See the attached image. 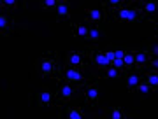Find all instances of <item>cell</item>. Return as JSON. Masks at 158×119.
<instances>
[{
    "instance_id": "obj_18",
    "label": "cell",
    "mask_w": 158,
    "mask_h": 119,
    "mask_svg": "<svg viewBox=\"0 0 158 119\" xmlns=\"http://www.w3.org/2000/svg\"><path fill=\"white\" fill-rule=\"evenodd\" d=\"M125 65L127 67H132V65H135V54L134 53H130V51H127V54H125Z\"/></svg>"
},
{
    "instance_id": "obj_22",
    "label": "cell",
    "mask_w": 158,
    "mask_h": 119,
    "mask_svg": "<svg viewBox=\"0 0 158 119\" xmlns=\"http://www.w3.org/2000/svg\"><path fill=\"white\" fill-rule=\"evenodd\" d=\"M111 119H125L123 110H121L119 107H114L113 109V114H111Z\"/></svg>"
},
{
    "instance_id": "obj_17",
    "label": "cell",
    "mask_w": 158,
    "mask_h": 119,
    "mask_svg": "<svg viewBox=\"0 0 158 119\" xmlns=\"http://www.w3.org/2000/svg\"><path fill=\"white\" fill-rule=\"evenodd\" d=\"M67 119H83V110L81 109H70Z\"/></svg>"
},
{
    "instance_id": "obj_16",
    "label": "cell",
    "mask_w": 158,
    "mask_h": 119,
    "mask_svg": "<svg viewBox=\"0 0 158 119\" xmlns=\"http://www.w3.org/2000/svg\"><path fill=\"white\" fill-rule=\"evenodd\" d=\"M119 75H121V70H118V68H114V67L106 68V77H109V79H116Z\"/></svg>"
},
{
    "instance_id": "obj_15",
    "label": "cell",
    "mask_w": 158,
    "mask_h": 119,
    "mask_svg": "<svg viewBox=\"0 0 158 119\" xmlns=\"http://www.w3.org/2000/svg\"><path fill=\"white\" fill-rule=\"evenodd\" d=\"M69 63L72 65V67H81L85 60H83V54L81 53H70V56H69Z\"/></svg>"
},
{
    "instance_id": "obj_20",
    "label": "cell",
    "mask_w": 158,
    "mask_h": 119,
    "mask_svg": "<svg viewBox=\"0 0 158 119\" xmlns=\"http://www.w3.org/2000/svg\"><path fill=\"white\" fill-rule=\"evenodd\" d=\"M0 26H2V34H4V35L9 32V23H7V16H6V14H2V16H0Z\"/></svg>"
},
{
    "instance_id": "obj_25",
    "label": "cell",
    "mask_w": 158,
    "mask_h": 119,
    "mask_svg": "<svg viewBox=\"0 0 158 119\" xmlns=\"http://www.w3.org/2000/svg\"><path fill=\"white\" fill-rule=\"evenodd\" d=\"M111 7H114V9H119L121 7V4H123V0H106Z\"/></svg>"
},
{
    "instance_id": "obj_10",
    "label": "cell",
    "mask_w": 158,
    "mask_h": 119,
    "mask_svg": "<svg viewBox=\"0 0 158 119\" xmlns=\"http://www.w3.org/2000/svg\"><path fill=\"white\" fill-rule=\"evenodd\" d=\"M93 61H95V65H98L100 68H107V67H111V61L107 60L106 53H95V56H93Z\"/></svg>"
},
{
    "instance_id": "obj_2",
    "label": "cell",
    "mask_w": 158,
    "mask_h": 119,
    "mask_svg": "<svg viewBox=\"0 0 158 119\" xmlns=\"http://www.w3.org/2000/svg\"><path fill=\"white\" fill-rule=\"evenodd\" d=\"M55 61H56V60H53V54H44V56H40L39 70L42 72V75H51L55 70H56Z\"/></svg>"
},
{
    "instance_id": "obj_4",
    "label": "cell",
    "mask_w": 158,
    "mask_h": 119,
    "mask_svg": "<svg viewBox=\"0 0 158 119\" xmlns=\"http://www.w3.org/2000/svg\"><path fill=\"white\" fill-rule=\"evenodd\" d=\"M74 97V88L69 82H63V84H60V88H58V100L60 102H69L70 98Z\"/></svg>"
},
{
    "instance_id": "obj_6",
    "label": "cell",
    "mask_w": 158,
    "mask_h": 119,
    "mask_svg": "<svg viewBox=\"0 0 158 119\" xmlns=\"http://www.w3.org/2000/svg\"><path fill=\"white\" fill-rule=\"evenodd\" d=\"M69 14H70V4H69V0H60V2H58V7H56V18H58V21L67 19Z\"/></svg>"
},
{
    "instance_id": "obj_28",
    "label": "cell",
    "mask_w": 158,
    "mask_h": 119,
    "mask_svg": "<svg viewBox=\"0 0 158 119\" xmlns=\"http://www.w3.org/2000/svg\"><path fill=\"white\" fill-rule=\"evenodd\" d=\"M106 56H107V60H109L111 63H113V60L116 58V56H114V51H106Z\"/></svg>"
},
{
    "instance_id": "obj_21",
    "label": "cell",
    "mask_w": 158,
    "mask_h": 119,
    "mask_svg": "<svg viewBox=\"0 0 158 119\" xmlns=\"http://www.w3.org/2000/svg\"><path fill=\"white\" fill-rule=\"evenodd\" d=\"M58 2L60 0H42V7L44 9H53V7H58Z\"/></svg>"
},
{
    "instance_id": "obj_31",
    "label": "cell",
    "mask_w": 158,
    "mask_h": 119,
    "mask_svg": "<svg viewBox=\"0 0 158 119\" xmlns=\"http://www.w3.org/2000/svg\"><path fill=\"white\" fill-rule=\"evenodd\" d=\"M156 30H158V25H156Z\"/></svg>"
},
{
    "instance_id": "obj_7",
    "label": "cell",
    "mask_w": 158,
    "mask_h": 119,
    "mask_svg": "<svg viewBox=\"0 0 158 119\" xmlns=\"http://www.w3.org/2000/svg\"><path fill=\"white\" fill-rule=\"evenodd\" d=\"M51 102H53V93H49V91L44 89L37 95V105L39 107H48V105H51Z\"/></svg>"
},
{
    "instance_id": "obj_14",
    "label": "cell",
    "mask_w": 158,
    "mask_h": 119,
    "mask_svg": "<svg viewBox=\"0 0 158 119\" xmlns=\"http://www.w3.org/2000/svg\"><path fill=\"white\" fill-rule=\"evenodd\" d=\"M134 54H135V65L142 67V65L149 63V56H148V53H146V51H135Z\"/></svg>"
},
{
    "instance_id": "obj_19",
    "label": "cell",
    "mask_w": 158,
    "mask_h": 119,
    "mask_svg": "<svg viewBox=\"0 0 158 119\" xmlns=\"http://www.w3.org/2000/svg\"><path fill=\"white\" fill-rule=\"evenodd\" d=\"M135 91L137 93H141V95H148V93L151 91V86L148 84V82H141V84L135 88Z\"/></svg>"
},
{
    "instance_id": "obj_13",
    "label": "cell",
    "mask_w": 158,
    "mask_h": 119,
    "mask_svg": "<svg viewBox=\"0 0 158 119\" xmlns=\"http://www.w3.org/2000/svg\"><path fill=\"white\" fill-rule=\"evenodd\" d=\"M146 82L151 88H156L158 89V70H149L146 74Z\"/></svg>"
},
{
    "instance_id": "obj_8",
    "label": "cell",
    "mask_w": 158,
    "mask_h": 119,
    "mask_svg": "<svg viewBox=\"0 0 158 119\" xmlns=\"http://www.w3.org/2000/svg\"><path fill=\"white\" fill-rule=\"evenodd\" d=\"M72 32L76 37H81V39H86L88 35H90V26H86V25H76L72 23Z\"/></svg>"
},
{
    "instance_id": "obj_26",
    "label": "cell",
    "mask_w": 158,
    "mask_h": 119,
    "mask_svg": "<svg viewBox=\"0 0 158 119\" xmlns=\"http://www.w3.org/2000/svg\"><path fill=\"white\" fill-rule=\"evenodd\" d=\"M14 7L16 6V0H2V7Z\"/></svg>"
},
{
    "instance_id": "obj_29",
    "label": "cell",
    "mask_w": 158,
    "mask_h": 119,
    "mask_svg": "<svg viewBox=\"0 0 158 119\" xmlns=\"http://www.w3.org/2000/svg\"><path fill=\"white\" fill-rule=\"evenodd\" d=\"M149 65H151V67H156V68H158V56H156V58H153V60H149Z\"/></svg>"
},
{
    "instance_id": "obj_3",
    "label": "cell",
    "mask_w": 158,
    "mask_h": 119,
    "mask_svg": "<svg viewBox=\"0 0 158 119\" xmlns=\"http://www.w3.org/2000/svg\"><path fill=\"white\" fill-rule=\"evenodd\" d=\"M63 77L67 82H79V81H83V72L79 67H70L63 72Z\"/></svg>"
},
{
    "instance_id": "obj_12",
    "label": "cell",
    "mask_w": 158,
    "mask_h": 119,
    "mask_svg": "<svg viewBox=\"0 0 158 119\" xmlns=\"http://www.w3.org/2000/svg\"><path fill=\"white\" fill-rule=\"evenodd\" d=\"M139 84H141V77L137 74H134V72H130L127 75V86H128V89H135Z\"/></svg>"
},
{
    "instance_id": "obj_23",
    "label": "cell",
    "mask_w": 158,
    "mask_h": 119,
    "mask_svg": "<svg viewBox=\"0 0 158 119\" xmlns=\"http://www.w3.org/2000/svg\"><path fill=\"white\" fill-rule=\"evenodd\" d=\"M111 67L118 68V70H123V68L127 67V65H125V60H118V58H114L113 63H111Z\"/></svg>"
},
{
    "instance_id": "obj_5",
    "label": "cell",
    "mask_w": 158,
    "mask_h": 119,
    "mask_svg": "<svg viewBox=\"0 0 158 119\" xmlns=\"http://www.w3.org/2000/svg\"><path fill=\"white\" fill-rule=\"evenodd\" d=\"M85 97H86V102H90L95 105L98 102V88H97V82H91L85 88Z\"/></svg>"
},
{
    "instance_id": "obj_27",
    "label": "cell",
    "mask_w": 158,
    "mask_h": 119,
    "mask_svg": "<svg viewBox=\"0 0 158 119\" xmlns=\"http://www.w3.org/2000/svg\"><path fill=\"white\" fill-rule=\"evenodd\" d=\"M125 54H127V51H123V49H118V51H114V56L118 58V60H123Z\"/></svg>"
},
{
    "instance_id": "obj_11",
    "label": "cell",
    "mask_w": 158,
    "mask_h": 119,
    "mask_svg": "<svg viewBox=\"0 0 158 119\" xmlns=\"http://www.w3.org/2000/svg\"><path fill=\"white\" fill-rule=\"evenodd\" d=\"M86 16H88V19H91L93 23H100L102 21V18H104V14H102L100 9H86Z\"/></svg>"
},
{
    "instance_id": "obj_24",
    "label": "cell",
    "mask_w": 158,
    "mask_h": 119,
    "mask_svg": "<svg viewBox=\"0 0 158 119\" xmlns=\"http://www.w3.org/2000/svg\"><path fill=\"white\" fill-rule=\"evenodd\" d=\"M98 35H100V32H98V28H97V26H90V35H88V39H91V40H97V39H98Z\"/></svg>"
},
{
    "instance_id": "obj_30",
    "label": "cell",
    "mask_w": 158,
    "mask_h": 119,
    "mask_svg": "<svg viewBox=\"0 0 158 119\" xmlns=\"http://www.w3.org/2000/svg\"><path fill=\"white\" fill-rule=\"evenodd\" d=\"M128 2H132V0H123V4H128Z\"/></svg>"
},
{
    "instance_id": "obj_9",
    "label": "cell",
    "mask_w": 158,
    "mask_h": 119,
    "mask_svg": "<svg viewBox=\"0 0 158 119\" xmlns=\"http://www.w3.org/2000/svg\"><path fill=\"white\" fill-rule=\"evenodd\" d=\"M158 12V0H144V14L155 16Z\"/></svg>"
},
{
    "instance_id": "obj_1",
    "label": "cell",
    "mask_w": 158,
    "mask_h": 119,
    "mask_svg": "<svg viewBox=\"0 0 158 119\" xmlns=\"http://www.w3.org/2000/svg\"><path fill=\"white\" fill-rule=\"evenodd\" d=\"M114 16H116V19H119V21L139 23L142 18H144V12H141L139 9H118Z\"/></svg>"
}]
</instances>
